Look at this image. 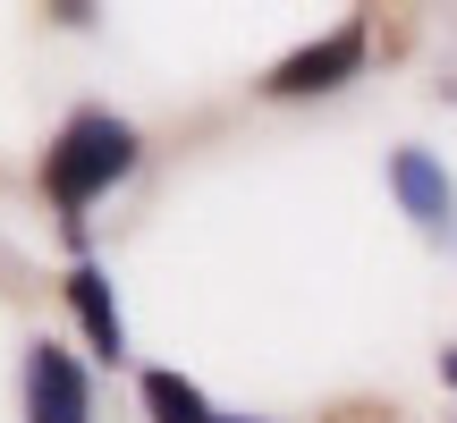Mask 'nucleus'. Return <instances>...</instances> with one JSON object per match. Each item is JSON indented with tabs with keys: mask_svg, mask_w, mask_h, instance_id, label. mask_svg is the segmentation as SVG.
<instances>
[{
	"mask_svg": "<svg viewBox=\"0 0 457 423\" xmlns=\"http://www.w3.org/2000/svg\"><path fill=\"white\" fill-rule=\"evenodd\" d=\"M128 170H136V136L119 128V119L85 111V119H68V136L51 145V195L77 212V203H94L111 178H128Z\"/></svg>",
	"mask_w": 457,
	"mask_h": 423,
	"instance_id": "nucleus-1",
	"label": "nucleus"
},
{
	"mask_svg": "<svg viewBox=\"0 0 457 423\" xmlns=\"http://www.w3.org/2000/svg\"><path fill=\"white\" fill-rule=\"evenodd\" d=\"M26 423H94V390H85L68 347H26Z\"/></svg>",
	"mask_w": 457,
	"mask_h": 423,
	"instance_id": "nucleus-2",
	"label": "nucleus"
},
{
	"mask_svg": "<svg viewBox=\"0 0 457 423\" xmlns=\"http://www.w3.org/2000/svg\"><path fill=\"white\" fill-rule=\"evenodd\" d=\"M356 60H364V26H339L330 43H313V51H296V60H279V68H271V94H322V85H339Z\"/></svg>",
	"mask_w": 457,
	"mask_h": 423,
	"instance_id": "nucleus-3",
	"label": "nucleus"
},
{
	"mask_svg": "<svg viewBox=\"0 0 457 423\" xmlns=\"http://www.w3.org/2000/svg\"><path fill=\"white\" fill-rule=\"evenodd\" d=\"M68 305L85 313V330H94L102 356H119V347H128V322H119V305H111V288H102L94 262H77V271H68Z\"/></svg>",
	"mask_w": 457,
	"mask_h": 423,
	"instance_id": "nucleus-4",
	"label": "nucleus"
},
{
	"mask_svg": "<svg viewBox=\"0 0 457 423\" xmlns=\"http://www.w3.org/2000/svg\"><path fill=\"white\" fill-rule=\"evenodd\" d=\"M390 178H398V195H407V212H415L424 228H441V220H449V178L432 170V153H398Z\"/></svg>",
	"mask_w": 457,
	"mask_h": 423,
	"instance_id": "nucleus-5",
	"label": "nucleus"
},
{
	"mask_svg": "<svg viewBox=\"0 0 457 423\" xmlns=\"http://www.w3.org/2000/svg\"><path fill=\"white\" fill-rule=\"evenodd\" d=\"M145 407L162 415V423H212V407H204L179 373H145Z\"/></svg>",
	"mask_w": 457,
	"mask_h": 423,
	"instance_id": "nucleus-6",
	"label": "nucleus"
},
{
	"mask_svg": "<svg viewBox=\"0 0 457 423\" xmlns=\"http://www.w3.org/2000/svg\"><path fill=\"white\" fill-rule=\"evenodd\" d=\"M212 423H245V415H212Z\"/></svg>",
	"mask_w": 457,
	"mask_h": 423,
	"instance_id": "nucleus-7",
	"label": "nucleus"
},
{
	"mask_svg": "<svg viewBox=\"0 0 457 423\" xmlns=\"http://www.w3.org/2000/svg\"><path fill=\"white\" fill-rule=\"evenodd\" d=\"M449 381H457V356H449Z\"/></svg>",
	"mask_w": 457,
	"mask_h": 423,
	"instance_id": "nucleus-8",
	"label": "nucleus"
}]
</instances>
